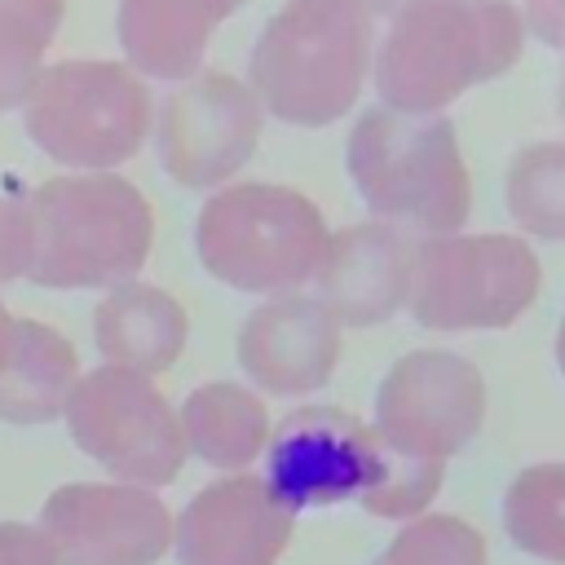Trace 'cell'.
Returning a JSON list of instances; mask_svg holds the SVG:
<instances>
[{
  "label": "cell",
  "instance_id": "cell-1",
  "mask_svg": "<svg viewBox=\"0 0 565 565\" xmlns=\"http://www.w3.org/2000/svg\"><path fill=\"white\" fill-rule=\"evenodd\" d=\"M525 44L512 0H424L388 22L371 57L380 106L441 115L468 88L503 75Z\"/></svg>",
  "mask_w": 565,
  "mask_h": 565
},
{
  "label": "cell",
  "instance_id": "cell-2",
  "mask_svg": "<svg viewBox=\"0 0 565 565\" xmlns=\"http://www.w3.org/2000/svg\"><path fill=\"white\" fill-rule=\"evenodd\" d=\"M371 22L366 0H287L247 66L260 110L291 128H327L349 115L375 57Z\"/></svg>",
  "mask_w": 565,
  "mask_h": 565
},
{
  "label": "cell",
  "instance_id": "cell-3",
  "mask_svg": "<svg viewBox=\"0 0 565 565\" xmlns=\"http://www.w3.org/2000/svg\"><path fill=\"white\" fill-rule=\"evenodd\" d=\"M31 265L26 278L57 291L132 282L154 243L146 194L119 172H66L26 194Z\"/></svg>",
  "mask_w": 565,
  "mask_h": 565
},
{
  "label": "cell",
  "instance_id": "cell-4",
  "mask_svg": "<svg viewBox=\"0 0 565 565\" xmlns=\"http://www.w3.org/2000/svg\"><path fill=\"white\" fill-rule=\"evenodd\" d=\"M349 177L380 225L402 234H459L472 212V181L446 115L362 110L349 132Z\"/></svg>",
  "mask_w": 565,
  "mask_h": 565
},
{
  "label": "cell",
  "instance_id": "cell-5",
  "mask_svg": "<svg viewBox=\"0 0 565 565\" xmlns=\"http://www.w3.org/2000/svg\"><path fill=\"white\" fill-rule=\"evenodd\" d=\"M327 221L291 185L238 181L216 190L194 225L199 260L234 291L282 296L300 291L327 247Z\"/></svg>",
  "mask_w": 565,
  "mask_h": 565
},
{
  "label": "cell",
  "instance_id": "cell-6",
  "mask_svg": "<svg viewBox=\"0 0 565 565\" xmlns=\"http://www.w3.org/2000/svg\"><path fill=\"white\" fill-rule=\"evenodd\" d=\"M154 124L146 79L128 62L71 57L40 71L22 102L26 137L71 172H110L132 159Z\"/></svg>",
  "mask_w": 565,
  "mask_h": 565
},
{
  "label": "cell",
  "instance_id": "cell-7",
  "mask_svg": "<svg viewBox=\"0 0 565 565\" xmlns=\"http://www.w3.org/2000/svg\"><path fill=\"white\" fill-rule=\"evenodd\" d=\"M539 296V256L516 234H433L415 238L406 309L428 331L512 327Z\"/></svg>",
  "mask_w": 565,
  "mask_h": 565
},
{
  "label": "cell",
  "instance_id": "cell-8",
  "mask_svg": "<svg viewBox=\"0 0 565 565\" xmlns=\"http://www.w3.org/2000/svg\"><path fill=\"white\" fill-rule=\"evenodd\" d=\"M62 419L71 428V441L115 481L128 486L159 490L177 481L190 455L181 437V419L168 406V397L154 388V380L106 362L75 380Z\"/></svg>",
  "mask_w": 565,
  "mask_h": 565
},
{
  "label": "cell",
  "instance_id": "cell-9",
  "mask_svg": "<svg viewBox=\"0 0 565 565\" xmlns=\"http://www.w3.org/2000/svg\"><path fill=\"white\" fill-rule=\"evenodd\" d=\"M486 419L481 371L450 349H415L393 362L375 393V433L406 455L450 459Z\"/></svg>",
  "mask_w": 565,
  "mask_h": 565
},
{
  "label": "cell",
  "instance_id": "cell-10",
  "mask_svg": "<svg viewBox=\"0 0 565 565\" xmlns=\"http://www.w3.org/2000/svg\"><path fill=\"white\" fill-rule=\"evenodd\" d=\"M265 110L256 93L225 75V71H199L181 79L154 119V146L159 163L177 185L212 190L230 181L260 141Z\"/></svg>",
  "mask_w": 565,
  "mask_h": 565
},
{
  "label": "cell",
  "instance_id": "cell-11",
  "mask_svg": "<svg viewBox=\"0 0 565 565\" xmlns=\"http://www.w3.org/2000/svg\"><path fill=\"white\" fill-rule=\"evenodd\" d=\"M57 565H154L172 547V512L146 486L71 481L44 499L35 521Z\"/></svg>",
  "mask_w": 565,
  "mask_h": 565
},
{
  "label": "cell",
  "instance_id": "cell-12",
  "mask_svg": "<svg viewBox=\"0 0 565 565\" xmlns=\"http://www.w3.org/2000/svg\"><path fill=\"white\" fill-rule=\"evenodd\" d=\"M380 433L340 406H300L265 441V486L291 512L358 499L375 472Z\"/></svg>",
  "mask_w": 565,
  "mask_h": 565
},
{
  "label": "cell",
  "instance_id": "cell-13",
  "mask_svg": "<svg viewBox=\"0 0 565 565\" xmlns=\"http://www.w3.org/2000/svg\"><path fill=\"white\" fill-rule=\"evenodd\" d=\"M296 512L274 499L265 477L234 472L203 486L172 525L177 565H278Z\"/></svg>",
  "mask_w": 565,
  "mask_h": 565
},
{
  "label": "cell",
  "instance_id": "cell-14",
  "mask_svg": "<svg viewBox=\"0 0 565 565\" xmlns=\"http://www.w3.org/2000/svg\"><path fill=\"white\" fill-rule=\"evenodd\" d=\"M415 278V238L366 221L327 234V247L313 269V296L340 327H375L411 300Z\"/></svg>",
  "mask_w": 565,
  "mask_h": 565
},
{
  "label": "cell",
  "instance_id": "cell-15",
  "mask_svg": "<svg viewBox=\"0 0 565 565\" xmlns=\"http://www.w3.org/2000/svg\"><path fill=\"white\" fill-rule=\"evenodd\" d=\"M340 358V322L309 291L260 300L238 327V366L247 380L278 397L322 388Z\"/></svg>",
  "mask_w": 565,
  "mask_h": 565
},
{
  "label": "cell",
  "instance_id": "cell-16",
  "mask_svg": "<svg viewBox=\"0 0 565 565\" xmlns=\"http://www.w3.org/2000/svg\"><path fill=\"white\" fill-rule=\"evenodd\" d=\"M247 0H119V49L141 79L199 75L216 26Z\"/></svg>",
  "mask_w": 565,
  "mask_h": 565
},
{
  "label": "cell",
  "instance_id": "cell-17",
  "mask_svg": "<svg viewBox=\"0 0 565 565\" xmlns=\"http://www.w3.org/2000/svg\"><path fill=\"white\" fill-rule=\"evenodd\" d=\"M190 335L185 309L154 282H119L93 309V344L106 366L159 375L168 371Z\"/></svg>",
  "mask_w": 565,
  "mask_h": 565
},
{
  "label": "cell",
  "instance_id": "cell-18",
  "mask_svg": "<svg viewBox=\"0 0 565 565\" xmlns=\"http://www.w3.org/2000/svg\"><path fill=\"white\" fill-rule=\"evenodd\" d=\"M79 380L75 344L35 318L13 322V344L0 362V419L4 424H49L66 411Z\"/></svg>",
  "mask_w": 565,
  "mask_h": 565
},
{
  "label": "cell",
  "instance_id": "cell-19",
  "mask_svg": "<svg viewBox=\"0 0 565 565\" xmlns=\"http://www.w3.org/2000/svg\"><path fill=\"white\" fill-rule=\"evenodd\" d=\"M177 419H181L185 450L225 472H247V463L265 455V441H269L265 402L252 388L230 384V380L199 384L181 402Z\"/></svg>",
  "mask_w": 565,
  "mask_h": 565
},
{
  "label": "cell",
  "instance_id": "cell-20",
  "mask_svg": "<svg viewBox=\"0 0 565 565\" xmlns=\"http://www.w3.org/2000/svg\"><path fill=\"white\" fill-rule=\"evenodd\" d=\"M508 539L552 565H565V463H534L516 472L503 494Z\"/></svg>",
  "mask_w": 565,
  "mask_h": 565
},
{
  "label": "cell",
  "instance_id": "cell-21",
  "mask_svg": "<svg viewBox=\"0 0 565 565\" xmlns=\"http://www.w3.org/2000/svg\"><path fill=\"white\" fill-rule=\"evenodd\" d=\"M508 212L525 234L565 243V141H539L512 159Z\"/></svg>",
  "mask_w": 565,
  "mask_h": 565
},
{
  "label": "cell",
  "instance_id": "cell-22",
  "mask_svg": "<svg viewBox=\"0 0 565 565\" xmlns=\"http://www.w3.org/2000/svg\"><path fill=\"white\" fill-rule=\"evenodd\" d=\"M441 477H446V463L441 459H419V455L393 450L380 437V459H375V472H371L366 490L358 494V503L371 516H388V521H406L411 516L415 521L437 499Z\"/></svg>",
  "mask_w": 565,
  "mask_h": 565
},
{
  "label": "cell",
  "instance_id": "cell-23",
  "mask_svg": "<svg viewBox=\"0 0 565 565\" xmlns=\"http://www.w3.org/2000/svg\"><path fill=\"white\" fill-rule=\"evenodd\" d=\"M371 565H486V539L459 516L424 512Z\"/></svg>",
  "mask_w": 565,
  "mask_h": 565
},
{
  "label": "cell",
  "instance_id": "cell-24",
  "mask_svg": "<svg viewBox=\"0 0 565 565\" xmlns=\"http://www.w3.org/2000/svg\"><path fill=\"white\" fill-rule=\"evenodd\" d=\"M44 49H49L44 35H35L26 22L0 9V110H13V106L22 110L26 93L44 71Z\"/></svg>",
  "mask_w": 565,
  "mask_h": 565
},
{
  "label": "cell",
  "instance_id": "cell-25",
  "mask_svg": "<svg viewBox=\"0 0 565 565\" xmlns=\"http://www.w3.org/2000/svg\"><path fill=\"white\" fill-rule=\"evenodd\" d=\"M31 265V203L26 194H0V282L26 278Z\"/></svg>",
  "mask_w": 565,
  "mask_h": 565
},
{
  "label": "cell",
  "instance_id": "cell-26",
  "mask_svg": "<svg viewBox=\"0 0 565 565\" xmlns=\"http://www.w3.org/2000/svg\"><path fill=\"white\" fill-rule=\"evenodd\" d=\"M0 565H57L40 525L0 521Z\"/></svg>",
  "mask_w": 565,
  "mask_h": 565
},
{
  "label": "cell",
  "instance_id": "cell-27",
  "mask_svg": "<svg viewBox=\"0 0 565 565\" xmlns=\"http://www.w3.org/2000/svg\"><path fill=\"white\" fill-rule=\"evenodd\" d=\"M521 22L552 49H565V0H521Z\"/></svg>",
  "mask_w": 565,
  "mask_h": 565
},
{
  "label": "cell",
  "instance_id": "cell-28",
  "mask_svg": "<svg viewBox=\"0 0 565 565\" xmlns=\"http://www.w3.org/2000/svg\"><path fill=\"white\" fill-rule=\"evenodd\" d=\"M4 13H13L18 22H26L35 35L53 40L57 26H62V13H66V0H0Z\"/></svg>",
  "mask_w": 565,
  "mask_h": 565
},
{
  "label": "cell",
  "instance_id": "cell-29",
  "mask_svg": "<svg viewBox=\"0 0 565 565\" xmlns=\"http://www.w3.org/2000/svg\"><path fill=\"white\" fill-rule=\"evenodd\" d=\"M415 4H424V0H366V9L380 13V18H402V13L415 9Z\"/></svg>",
  "mask_w": 565,
  "mask_h": 565
},
{
  "label": "cell",
  "instance_id": "cell-30",
  "mask_svg": "<svg viewBox=\"0 0 565 565\" xmlns=\"http://www.w3.org/2000/svg\"><path fill=\"white\" fill-rule=\"evenodd\" d=\"M13 313L4 309V300H0V362H4V353H9V344H13Z\"/></svg>",
  "mask_w": 565,
  "mask_h": 565
},
{
  "label": "cell",
  "instance_id": "cell-31",
  "mask_svg": "<svg viewBox=\"0 0 565 565\" xmlns=\"http://www.w3.org/2000/svg\"><path fill=\"white\" fill-rule=\"evenodd\" d=\"M556 366H561V375H565V322H561V331H556Z\"/></svg>",
  "mask_w": 565,
  "mask_h": 565
},
{
  "label": "cell",
  "instance_id": "cell-32",
  "mask_svg": "<svg viewBox=\"0 0 565 565\" xmlns=\"http://www.w3.org/2000/svg\"><path fill=\"white\" fill-rule=\"evenodd\" d=\"M556 106H561V119H565V71H561V97H556Z\"/></svg>",
  "mask_w": 565,
  "mask_h": 565
}]
</instances>
